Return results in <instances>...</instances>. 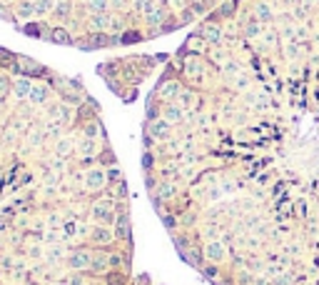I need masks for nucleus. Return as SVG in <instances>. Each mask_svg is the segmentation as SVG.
Returning <instances> with one entry per match:
<instances>
[{
	"mask_svg": "<svg viewBox=\"0 0 319 285\" xmlns=\"http://www.w3.org/2000/svg\"><path fill=\"white\" fill-rule=\"evenodd\" d=\"M128 280H125V275L120 273V270H110L108 273V285H125Z\"/></svg>",
	"mask_w": 319,
	"mask_h": 285,
	"instance_id": "nucleus-35",
	"label": "nucleus"
},
{
	"mask_svg": "<svg viewBox=\"0 0 319 285\" xmlns=\"http://www.w3.org/2000/svg\"><path fill=\"white\" fill-rule=\"evenodd\" d=\"M175 103H180L185 113H194L197 108H202V105H204V100L199 98V93H197V90H192V88H190V90H187V88H182V93L177 95V100H175Z\"/></svg>",
	"mask_w": 319,
	"mask_h": 285,
	"instance_id": "nucleus-8",
	"label": "nucleus"
},
{
	"mask_svg": "<svg viewBox=\"0 0 319 285\" xmlns=\"http://www.w3.org/2000/svg\"><path fill=\"white\" fill-rule=\"evenodd\" d=\"M147 35L142 33V30H137V28H132V30H123L120 33V45H132V43H140V40H145Z\"/></svg>",
	"mask_w": 319,
	"mask_h": 285,
	"instance_id": "nucleus-23",
	"label": "nucleus"
},
{
	"mask_svg": "<svg viewBox=\"0 0 319 285\" xmlns=\"http://www.w3.org/2000/svg\"><path fill=\"white\" fill-rule=\"evenodd\" d=\"M292 283H294V273H292V270H282V273H277L274 280H272V285H292Z\"/></svg>",
	"mask_w": 319,
	"mask_h": 285,
	"instance_id": "nucleus-28",
	"label": "nucleus"
},
{
	"mask_svg": "<svg viewBox=\"0 0 319 285\" xmlns=\"http://www.w3.org/2000/svg\"><path fill=\"white\" fill-rule=\"evenodd\" d=\"M35 10L38 15H48L50 10H55V0H35Z\"/></svg>",
	"mask_w": 319,
	"mask_h": 285,
	"instance_id": "nucleus-29",
	"label": "nucleus"
},
{
	"mask_svg": "<svg viewBox=\"0 0 319 285\" xmlns=\"http://www.w3.org/2000/svg\"><path fill=\"white\" fill-rule=\"evenodd\" d=\"M50 43H58V45H75V38L70 35L67 28H50Z\"/></svg>",
	"mask_w": 319,
	"mask_h": 285,
	"instance_id": "nucleus-19",
	"label": "nucleus"
},
{
	"mask_svg": "<svg viewBox=\"0 0 319 285\" xmlns=\"http://www.w3.org/2000/svg\"><path fill=\"white\" fill-rule=\"evenodd\" d=\"M162 118L170 123V125H182L187 113L182 110L180 103H162Z\"/></svg>",
	"mask_w": 319,
	"mask_h": 285,
	"instance_id": "nucleus-10",
	"label": "nucleus"
},
{
	"mask_svg": "<svg viewBox=\"0 0 319 285\" xmlns=\"http://www.w3.org/2000/svg\"><path fill=\"white\" fill-rule=\"evenodd\" d=\"M155 93H157V100H160V103H170V100H177V95L182 93V83H180L177 78H167V75H165V78L157 83Z\"/></svg>",
	"mask_w": 319,
	"mask_h": 285,
	"instance_id": "nucleus-2",
	"label": "nucleus"
},
{
	"mask_svg": "<svg viewBox=\"0 0 319 285\" xmlns=\"http://www.w3.org/2000/svg\"><path fill=\"white\" fill-rule=\"evenodd\" d=\"M87 285H102V283H87Z\"/></svg>",
	"mask_w": 319,
	"mask_h": 285,
	"instance_id": "nucleus-45",
	"label": "nucleus"
},
{
	"mask_svg": "<svg viewBox=\"0 0 319 285\" xmlns=\"http://www.w3.org/2000/svg\"><path fill=\"white\" fill-rule=\"evenodd\" d=\"M272 15H274V10H272V5L269 3H264V0H259L255 3V18L264 25V23H269L272 20Z\"/></svg>",
	"mask_w": 319,
	"mask_h": 285,
	"instance_id": "nucleus-20",
	"label": "nucleus"
},
{
	"mask_svg": "<svg viewBox=\"0 0 319 285\" xmlns=\"http://www.w3.org/2000/svg\"><path fill=\"white\" fill-rule=\"evenodd\" d=\"M13 90V80H10V75L8 73H0V98L5 95V93H10Z\"/></svg>",
	"mask_w": 319,
	"mask_h": 285,
	"instance_id": "nucleus-34",
	"label": "nucleus"
},
{
	"mask_svg": "<svg viewBox=\"0 0 319 285\" xmlns=\"http://www.w3.org/2000/svg\"><path fill=\"white\" fill-rule=\"evenodd\" d=\"M302 3H304V5H309V8H312V5H317L319 0H302Z\"/></svg>",
	"mask_w": 319,
	"mask_h": 285,
	"instance_id": "nucleus-42",
	"label": "nucleus"
},
{
	"mask_svg": "<svg viewBox=\"0 0 319 285\" xmlns=\"http://www.w3.org/2000/svg\"><path fill=\"white\" fill-rule=\"evenodd\" d=\"M172 128L175 125H170L165 118H160V120H152V123H147V135L150 138H155L157 142H170L172 138Z\"/></svg>",
	"mask_w": 319,
	"mask_h": 285,
	"instance_id": "nucleus-6",
	"label": "nucleus"
},
{
	"mask_svg": "<svg viewBox=\"0 0 319 285\" xmlns=\"http://www.w3.org/2000/svg\"><path fill=\"white\" fill-rule=\"evenodd\" d=\"M113 230H115V240L128 243V240H130V213L118 215V220H115Z\"/></svg>",
	"mask_w": 319,
	"mask_h": 285,
	"instance_id": "nucleus-14",
	"label": "nucleus"
},
{
	"mask_svg": "<svg viewBox=\"0 0 319 285\" xmlns=\"http://www.w3.org/2000/svg\"><path fill=\"white\" fill-rule=\"evenodd\" d=\"M237 185H240V183H235V180H222V183H220V190H222V193H235Z\"/></svg>",
	"mask_w": 319,
	"mask_h": 285,
	"instance_id": "nucleus-37",
	"label": "nucleus"
},
{
	"mask_svg": "<svg viewBox=\"0 0 319 285\" xmlns=\"http://www.w3.org/2000/svg\"><path fill=\"white\" fill-rule=\"evenodd\" d=\"M72 150H75V145H72V140H70V138H67V135H60V138H58V142H55V155H58V158H67V155H70V153H72Z\"/></svg>",
	"mask_w": 319,
	"mask_h": 285,
	"instance_id": "nucleus-24",
	"label": "nucleus"
},
{
	"mask_svg": "<svg viewBox=\"0 0 319 285\" xmlns=\"http://www.w3.org/2000/svg\"><path fill=\"white\" fill-rule=\"evenodd\" d=\"M207 240H217V235H220V228H217V223H209L207 228H204V233H202Z\"/></svg>",
	"mask_w": 319,
	"mask_h": 285,
	"instance_id": "nucleus-36",
	"label": "nucleus"
},
{
	"mask_svg": "<svg viewBox=\"0 0 319 285\" xmlns=\"http://www.w3.org/2000/svg\"><path fill=\"white\" fill-rule=\"evenodd\" d=\"M192 3H199V0H192Z\"/></svg>",
	"mask_w": 319,
	"mask_h": 285,
	"instance_id": "nucleus-47",
	"label": "nucleus"
},
{
	"mask_svg": "<svg viewBox=\"0 0 319 285\" xmlns=\"http://www.w3.org/2000/svg\"><path fill=\"white\" fill-rule=\"evenodd\" d=\"M30 90H33V80L30 78H23V75H18L15 80H13V95H15V100H28L30 98Z\"/></svg>",
	"mask_w": 319,
	"mask_h": 285,
	"instance_id": "nucleus-13",
	"label": "nucleus"
},
{
	"mask_svg": "<svg viewBox=\"0 0 319 285\" xmlns=\"http://www.w3.org/2000/svg\"><path fill=\"white\" fill-rule=\"evenodd\" d=\"M90 218H92L97 225H108V228H113V225H115V220H118L115 200H113V198L95 200V203L90 205Z\"/></svg>",
	"mask_w": 319,
	"mask_h": 285,
	"instance_id": "nucleus-1",
	"label": "nucleus"
},
{
	"mask_svg": "<svg viewBox=\"0 0 319 285\" xmlns=\"http://www.w3.org/2000/svg\"><path fill=\"white\" fill-rule=\"evenodd\" d=\"M137 285H150V275H140V278H137Z\"/></svg>",
	"mask_w": 319,
	"mask_h": 285,
	"instance_id": "nucleus-41",
	"label": "nucleus"
},
{
	"mask_svg": "<svg viewBox=\"0 0 319 285\" xmlns=\"http://www.w3.org/2000/svg\"><path fill=\"white\" fill-rule=\"evenodd\" d=\"M155 165H157V160H155V153H152V150H145V153H142V168H145V173H150Z\"/></svg>",
	"mask_w": 319,
	"mask_h": 285,
	"instance_id": "nucleus-30",
	"label": "nucleus"
},
{
	"mask_svg": "<svg viewBox=\"0 0 319 285\" xmlns=\"http://www.w3.org/2000/svg\"><path fill=\"white\" fill-rule=\"evenodd\" d=\"M262 33H264V25H262L257 18L242 23V38H245V40H259V38H262Z\"/></svg>",
	"mask_w": 319,
	"mask_h": 285,
	"instance_id": "nucleus-15",
	"label": "nucleus"
},
{
	"mask_svg": "<svg viewBox=\"0 0 319 285\" xmlns=\"http://www.w3.org/2000/svg\"><path fill=\"white\" fill-rule=\"evenodd\" d=\"M105 185H108V173H105L102 168H92V170L85 173V188H87V190L97 193V190H102Z\"/></svg>",
	"mask_w": 319,
	"mask_h": 285,
	"instance_id": "nucleus-11",
	"label": "nucleus"
},
{
	"mask_svg": "<svg viewBox=\"0 0 319 285\" xmlns=\"http://www.w3.org/2000/svg\"><path fill=\"white\" fill-rule=\"evenodd\" d=\"M3 3H10V0H3Z\"/></svg>",
	"mask_w": 319,
	"mask_h": 285,
	"instance_id": "nucleus-46",
	"label": "nucleus"
},
{
	"mask_svg": "<svg viewBox=\"0 0 319 285\" xmlns=\"http://www.w3.org/2000/svg\"><path fill=\"white\" fill-rule=\"evenodd\" d=\"M15 75H23V78H43V75H48V68H45V65H40V63H35L33 58L18 55Z\"/></svg>",
	"mask_w": 319,
	"mask_h": 285,
	"instance_id": "nucleus-3",
	"label": "nucleus"
},
{
	"mask_svg": "<svg viewBox=\"0 0 319 285\" xmlns=\"http://www.w3.org/2000/svg\"><path fill=\"white\" fill-rule=\"evenodd\" d=\"M67 285H87V283H85V278H80V275H72V278L67 280Z\"/></svg>",
	"mask_w": 319,
	"mask_h": 285,
	"instance_id": "nucleus-40",
	"label": "nucleus"
},
{
	"mask_svg": "<svg viewBox=\"0 0 319 285\" xmlns=\"http://www.w3.org/2000/svg\"><path fill=\"white\" fill-rule=\"evenodd\" d=\"M199 270H202V275H204L207 280H212V283H215V280L220 278V268H217L215 263H212V265H202Z\"/></svg>",
	"mask_w": 319,
	"mask_h": 285,
	"instance_id": "nucleus-31",
	"label": "nucleus"
},
{
	"mask_svg": "<svg viewBox=\"0 0 319 285\" xmlns=\"http://www.w3.org/2000/svg\"><path fill=\"white\" fill-rule=\"evenodd\" d=\"M113 5V0H87V10L92 13H108Z\"/></svg>",
	"mask_w": 319,
	"mask_h": 285,
	"instance_id": "nucleus-27",
	"label": "nucleus"
},
{
	"mask_svg": "<svg viewBox=\"0 0 319 285\" xmlns=\"http://www.w3.org/2000/svg\"><path fill=\"white\" fill-rule=\"evenodd\" d=\"M92 273L102 275V273H110V253H92V265H90Z\"/></svg>",
	"mask_w": 319,
	"mask_h": 285,
	"instance_id": "nucleus-18",
	"label": "nucleus"
},
{
	"mask_svg": "<svg viewBox=\"0 0 319 285\" xmlns=\"http://www.w3.org/2000/svg\"><path fill=\"white\" fill-rule=\"evenodd\" d=\"M297 285H314V283H307L304 278H299V280H297Z\"/></svg>",
	"mask_w": 319,
	"mask_h": 285,
	"instance_id": "nucleus-43",
	"label": "nucleus"
},
{
	"mask_svg": "<svg viewBox=\"0 0 319 285\" xmlns=\"http://www.w3.org/2000/svg\"><path fill=\"white\" fill-rule=\"evenodd\" d=\"M110 198H113V200H128V183H125V180L113 183V185H110Z\"/></svg>",
	"mask_w": 319,
	"mask_h": 285,
	"instance_id": "nucleus-25",
	"label": "nucleus"
},
{
	"mask_svg": "<svg viewBox=\"0 0 319 285\" xmlns=\"http://www.w3.org/2000/svg\"><path fill=\"white\" fill-rule=\"evenodd\" d=\"M110 25H113V18H110L108 13H95V15L87 20L90 33H110Z\"/></svg>",
	"mask_w": 319,
	"mask_h": 285,
	"instance_id": "nucleus-12",
	"label": "nucleus"
},
{
	"mask_svg": "<svg viewBox=\"0 0 319 285\" xmlns=\"http://www.w3.org/2000/svg\"><path fill=\"white\" fill-rule=\"evenodd\" d=\"M230 85H232L235 90H240V93H250V88H252V78H250L247 73H240V75L230 78Z\"/></svg>",
	"mask_w": 319,
	"mask_h": 285,
	"instance_id": "nucleus-21",
	"label": "nucleus"
},
{
	"mask_svg": "<svg viewBox=\"0 0 319 285\" xmlns=\"http://www.w3.org/2000/svg\"><path fill=\"white\" fill-rule=\"evenodd\" d=\"M232 10H235V3H225V5L217 10V15H232Z\"/></svg>",
	"mask_w": 319,
	"mask_h": 285,
	"instance_id": "nucleus-38",
	"label": "nucleus"
},
{
	"mask_svg": "<svg viewBox=\"0 0 319 285\" xmlns=\"http://www.w3.org/2000/svg\"><path fill=\"white\" fill-rule=\"evenodd\" d=\"M65 263H67V268L75 270V273L90 270V265H92V253H90L87 248H77V250H72V253L67 255Z\"/></svg>",
	"mask_w": 319,
	"mask_h": 285,
	"instance_id": "nucleus-4",
	"label": "nucleus"
},
{
	"mask_svg": "<svg viewBox=\"0 0 319 285\" xmlns=\"http://www.w3.org/2000/svg\"><path fill=\"white\" fill-rule=\"evenodd\" d=\"M197 35H202V38H204V43H207L209 48H217V45H222L225 30H222L217 23H202V25H199V30H197Z\"/></svg>",
	"mask_w": 319,
	"mask_h": 285,
	"instance_id": "nucleus-5",
	"label": "nucleus"
},
{
	"mask_svg": "<svg viewBox=\"0 0 319 285\" xmlns=\"http://www.w3.org/2000/svg\"><path fill=\"white\" fill-rule=\"evenodd\" d=\"M105 173H108V183H110V185H113V183H120V180H123V173H120V168H118V165H110V168H108Z\"/></svg>",
	"mask_w": 319,
	"mask_h": 285,
	"instance_id": "nucleus-33",
	"label": "nucleus"
},
{
	"mask_svg": "<svg viewBox=\"0 0 319 285\" xmlns=\"http://www.w3.org/2000/svg\"><path fill=\"white\" fill-rule=\"evenodd\" d=\"M67 13H70V3H58L55 15H60V18H63V15H67Z\"/></svg>",
	"mask_w": 319,
	"mask_h": 285,
	"instance_id": "nucleus-39",
	"label": "nucleus"
},
{
	"mask_svg": "<svg viewBox=\"0 0 319 285\" xmlns=\"http://www.w3.org/2000/svg\"><path fill=\"white\" fill-rule=\"evenodd\" d=\"M287 3H289V5H299L302 0H287Z\"/></svg>",
	"mask_w": 319,
	"mask_h": 285,
	"instance_id": "nucleus-44",
	"label": "nucleus"
},
{
	"mask_svg": "<svg viewBox=\"0 0 319 285\" xmlns=\"http://www.w3.org/2000/svg\"><path fill=\"white\" fill-rule=\"evenodd\" d=\"M113 240H115V230L108 228V225H95L90 230V243L97 245V248H108Z\"/></svg>",
	"mask_w": 319,
	"mask_h": 285,
	"instance_id": "nucleus-9",
	"label": "nucleus"
},
{
	"mask_svg": "<svg viewBox=\"0 0 319 285\" xmlns=\"http://www.w3.org/2000/svg\"><path fill=\"white\" fill-rule=\"evenodd\" d=\"M15 15H18V18H35V15H38L35 3H30V0H18V5H15Z\"/></svg>",
	"mask_w": 319,
	"mask_h": 285,
	"instance_id": "nucleus-22",
	"label": "nucleus"
},
{
	"mask_svg": "<svg viewBox=\"0 0 319 285\" xmlns=\"http://www.w3.org/2000/svg\"><path fill=\"white\" fill-rule=\"evenodd\" d=\"M48 98H50V85H48V83H40V85L33 83V90H30V98H28V100H30L33 105H45Z\"/></svg>",
	"mask_w": 319,
	"mask_h": 285,
	"instance_id": "nucleus-16",
	"label": "nucleus"
},
{
	"mask_svg": "<svg viewBox=\"0 0 319 285\" xmlns=\"http://www.w3.org/2000/svg\"><path fill=\"white\" fill-rule=\"evenodd\" d=\"M202 253H204V260H209V263H225V258H227V248H225V243L222 240H207L204 243V248H202Z\"/></svg>",
	"mask_w": 319,
	"mask_h": 285,
	"instance_id": "nucleus-7",
	"label": "nucleus"
},
{
	"mask_svg": "<svg viewBox=\"0 0 319 285\" xmlns=\"http://www.w3.org/2000/svg\"><path fill=\"white\" fill-rule=\"evenodd\" d=\"M82 135H87V138H92V140H105V128H102V123H100V118L97 120H90V123H82Z\"/></svg>",
	"mask_w": 319,
	"mask_h": 285,
	"instance_id": "nucleus-17",
	"label": "nucleus"
},
{
	"mask_svg": "<svg viewBox=\"0 0 319 285\" xmlns=\"http://www.w3.org/2000/svg\"><path fill=\"white\" fill-rule=\"evenodd\" d=\"M294 213L299 215V218H309V203H307V198H297V203H294Z\"/></svg>",
	"mask_w": 319,
	"mask_h": 285,
	"instance_id": "nucleus-32",
	"label": "nucleus"
},
{
	"mask_svg": "<svg viewBox=\"0 0 319 285\" xmlns=\"http://www.w3.org/2000/svg\"><path fill=\"white\" fill-rule=\"evenodd\" d=\"M135 10L140 15H150L152 10H157V0H135Z\"/></svg>",
	"mask_w": 319,
	"mask_h": 285,
	"instance_id": "nucleus-26",
	"label": "nucleus"
}]
</instances>
